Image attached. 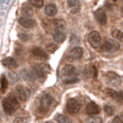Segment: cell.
Returning a JSON list of instances; mask_svg holds the SVG:
<instances>
[{"label":"cell","instance_id":"44dd1931","mask_svg":"<svg viewBox=\"0 0 123 123\" xmlns=\"http://www.w3.org/2000/svg\"><path fill=\"white\" fill-rule=\"evenodd\" d=\"M112 37L116 39V41H120V42L123 43V31L119 29H113L112 30Z\"/></svg>","mask_w":123,"mask_h":123},{"label":"cell","instance_id":"e0dca14e","mask_svg":"<svg viewBox=\"0 0 123 123\" xmlns=\"http://www.w3.org/2000/svg\"><path fill=\"white\" fill-rule=\"evenodd\" d=\"M6 102L9 103V104L12 106V108L14 109V110H16L17 108L19 107V103H18V99H17L15 96H13V95H11V96H9V97H6Z\"/></svg>","mask_w":123,"mask_h":123},{"label":"cell","instance_id":"4316f807","mask_svg":"<svg viewBox=\"0 0 123 123\" xmlns=\"http://www.w3.org/2000/svg\"><path fill=\"white\" fill-rule=\"evenodd\" d=\"M105 111H106V113L108 116H112L113 113H115V109H113L112 106H109V105H106V106L104 107Z\"/></svg>","mask_w":123,"mask_h":123},{"label":"cell","instance_id":"d4e9b609","mask_svg":"<svg viewBox=\"0 0 123 123\" xmlns=\"http://www.w3.org/2000/svg\"><path fill=\"white\" fill-rule=\"evenodd\" d=\"M87 123H103V119L100 117H91L89 120H87Z\"/></svg>","mask_w":123,"mask_h":123},{"label":"cell","instance_id":"f1b7e54d","mask_svg":"<svg viewBox=\"0 0 123 123\" xmlns=\"http://www.w3.org/2000/svg\"><path fill=\"white\" fill-rule=\"evenodd\" d=\"M14 123H28V119L26 117H17L14 119Z\"/></svg>","mask_w":123,"mask_h":123},{"label":"cell","instance_id":"e575fe53","mask_svg":"<svg viewBox=\"0 0 123 123\" xmlns=\"http://www.w3.org/2000/svg\"><path fill=\"white\" fill-rule=\"evenodd\" d=\"M44 123H54V122H52V121H48V122H44Z\"/></svg>","mask_w":123,"mask_h":123},{"label":"cell","instance_id":"4fadbf2b","mask_svg":"<svg viewBox=\"0 0 123 123\" xmlns=\"http://www.w3.org/2000/svg\"><path fill=\"white\" fill-rule=\"evenodd\" d=\"M31 53H32V55H34L35 57L40 58V60H47L48 58L47 52L43 51V50L40 49V48H34V49L31 50Z\"/></svg>","mask_w":123,"mask_h":123},{"label":"cell","instance_id":"4dcf8cb0","mask_svg":"<svg viewBox=\"0 0 123 123\" xmlns=\"http://www.w3.org/2000/svg\"><path fill=\"white\" fill-rule=\"evenodd\" d=\"M116 100L118 102H123V91L121 92H117V96H116Z\"/></svg>","mask_w":123,"mask_h":123},{"label":"cell","instance_id":"ac0fdd59","mask_svg":"<svg viewBox=\"0 0 123 123\" xmlns=\"http://www.w3.org/2000/svg\"><path fill=\"white\" fill-rule=\"evenodd\" d=\"M53 39L55 42H63L65 40V34L60 30H55L53 34Z\"/></svg>","mask_w":123,"mask_h":123},{"label":"cell","instance_id":"8992f818","mask_svg":"<svg viewBox=\"0 0 123 123\" xmlns=\"http://www.w3.org/2000/svg\"><path fill=\"white\" fill-rule=\"evenodd\" d=\"M106 79H107V82L110 85H112V86H119L121 84V78H120V76L113 71L107 72Z\"/></svg>","mask_w":123,"mask_h":123},{"label":"cell","instance_id":"7402d4cb","mask_svg":"<svg viewBox=\"0 0 123 123\" xmlns=\"http://www.w3.org/2000/svg\"><path fill=\"white\" fill-rule=\"evenodd\" d=\"M55 119H56V121H57V123H71L70 118H68L67 116H65V115H61V113L56 115Z\"/></svg>","mask_w":123,"mask_h":123},{"label":"cell","instance_id":"7c38bea8","mask_svg":"<svg viewBox=\"0 0 123 123\" xmlns=\"http://www.w3.org/2000/svg\"><path fill=\"white\" fill-rule=\"evenodd\" d=\"M86 113L87 115H90V116H96L98 112H99V107L97 106V104L96 103H94V102H91V103H89L87 104V106H86Z\"/></svg>","mask_w":123,"mask_h":123},{"label":"cell","instance_id":"6da1fadb","mask_svg":"<svg viewBox=\"0 0 123 123\" xmlns=\"http://www.w3.org/2000/svg\"><path fill=\"white\" fill-rule=\"evenodd\" d=\"M54 103V98L50 94H43L40 98V106H39V112L47 113V111L50 109L52 104Z\"/></svg>","mask_w":123,"mask_h":123},{"label":"cell","instance_id":"f546056e","mask_svg":"<svg viewBox=\"0 0 123 123\" xmlns=\"http://www.w3.org/2000/svg\"><path fill=\"white\" fill-rule=\"evenodd\" d=\"M18 38L21 39V40H23V41H27L28 39H29V36H28V34H25V32H19Z\"/></svg>","mask_w":123,"mask_h":123},{"label":"cell","instance_id":"277c9868","mask_svg":"<svg viewBox=\"0 0 123 123\" xmlns=\"http://www.w3.org/2000/svg\"><path fill=\"white\" fill-rule=\"evenodd\" d=\"M15 97L22 102H26L30 97V90L23 85H18L15 89Z\"/></svg>","mask_w":123,"mask_h":123},{"label":"cell","instance_id":"9a60e30c","mask_svg":"<svg viewBox=\"0 0 123 123\" xmlns=\"http://www.w3.org/2000/svg\"><path fill=\"white\" fill-rule=\"evenodd\" d=\"M22 13L25 16H31L34 14V9H32V6L29 2H26V3H24L22 6Z\"/></svg>","mask_w":123,"mask_h":123},{"label":"cell","instance_id":"2e32d148","mask_svg":"<svg viewBox=\"0 0 123 123\" xmlns=\"http://www.w3.org/2000/svg\"><path fill=\"white\" fill-rule=\"evenodd\" d=\"M2 65L8 68H16L18 66V64H17L16 60H14L13 57H6L2 61Z\"/></svg>","mask_w":123,"mask_h":123},{"label":"cell","instance_id":"5bb4252c","mask_svg":"<svg viewBox=\"0 0 123 123\" xmlns=\"http://www.w3.org/2000/svg\"><path fill=\"white\" fill-rule=\"evenodd\" d=\"M44 12L48 16H55L56 13H57V8H56L55 4L53 3H49L45 6L44 8Z\"/></svg>","mask_w":123,"mask_h":123},{"label":"cell","instance_id":"836d02e7","mask_svg":"<svg viewBox=\"0 0 123 123\" xmlns=\"http://www.w3.org/2000/svg\"><path fill=\"white\" fill-rule=\"evenodd\" d=\"M11 76V79H12L13 81H16L17 80V78H16V74H13V72H10V74H9Z\"/></svg>","mask_w":123,"mask_h":123},{"label":"cell","instance_id":"1f68e13d","mask_svg":"<svg viewBox=\"0 0 123 123\" xmlns=\"http://www.w3.org/2000/svg\"><path fill=\"white\" fill-rule=\"evenodd\" d=\"M47 49H48V51H50L51 53H54V52L56 51V45L50 44V45H48V47H47Z\"/></svg>","mask_w":123,"mask_h":123},{"label":"cell","instance_id":"52a82bcc","mask_svg":"<svg viewBox=\"0 0 123 123\" xmlns=\"http://www.w3.org/2000/svg\"><path fill=\"white\" fill-rule=\"evenodd\" d=\"M66 109L69 113L74 115V113H78L80 110V104L77 102L74 98H69L67 100V104H66Z\"/></svg>","mask_w":123,"mask_h":123},{"label":"cell","instance_id":"ba28073f","mask_svg":"<svg viewBox=\"0 0 123 123\" xmlns=\"http://www.w3.org/2000/svg\"><path fill=\"white\" fill-rule=\"evenodd\" d=\"M83 55V49L80 47H74V49H71L69 51V53H68L67 55V60L69 62L71 61H74V60H79V58H81Z\"/></svg>","mask_w":123,"mask_h":123},{"label":"cell","instance_id":"d6a6232c","mask_svg":"<svg viewBox=\"0 0 123 123\" xmlns=\"http://www.w3.org/2000/svg\"><path fill=\"white\" fill-rule=\"evenodd\" d=\"M111 123H123V122H122V119H120V117H116Z\"/></svg>","mask_w":123,"mask_h":123},{"label":"cell","instance_id":"8fae6325","mask_svg":"<svg viewBox=\"0 0 123 123\" xmlns=\"http://www.w3.org/2000/svg\"><path fill=\"white\" fill-rule=\"evenodd\" d=\"M62 74H63L64 77H68V78L69 77H74L77 74V68L72 65H65L63 67Z\"/></svg>","mask_w":123,"mask_h":123},{"label":"cell","instance_id":"ffe728a7","mask_svg":"<svg viewBox=\"0 0 123 123\" xmlns=\"http://www.w3.org/2000/svg\"><path fill=\"white\" fill-rule=\"evenodd\" d=\"M68 6H69V8L71 9V12H77V11L79 10V8H80V2L77 1V0H70V1L67 2Z\"/></svg>","mask_w":123,"mask_h":123},{"label":"cell","instance_id":"5b68a950","mask_svg":"<svg viewBox=\"0 0 123 123\" xmlns=\"http://www.w3.org/2000/svg\"><path fill=\"white\" fill-rule=\"evenodd\" d=\"M87 40H89L90 44H91L93 48H95V49L99 48L100 44H102V37H100L99 32L95 31V30H94V31H91L89 34Z\"/></svg>","mask_w":123,"mask_h":123},{"label":"cell","instance_id":"cb8c5ba5","mask_svg":"<svg viewBox=\"0 0 123 123\" xmlns=\"http://www.w3.org/2000/svg\"><path fill=\"white\" fill-rule=\"evenodd\" d=\"M0 84H1V92L3 93V92H6V90L8 89V80H6V78L4 76L1 77V79H0Z\"/></svg>","mask_w":123,"mask_h":123},{"label":"cell","instance_id":"484cf974","mask_svg":"<svg viewBox=\"0 0 123 123\" xmlns=\"http://www.w3.org/2000/svg\"><path fill=\"white\" fill-rule=\"evenodd\" d=\"M105 93H106L108 96H110L111 98L116 99V96H117V92H116L115 90H112V89H106V90H105Z\"/></svg>","mask_w":123,"mask_h":123},{"label":"cell","instance_id":"83f0119b","mask_svg":"<svg viewBox=\"0 0 123 123\" xmlns=\"http://www.w3.org/2000/svg\"><path fill=\"white\" fill-rule=\"evenodd\" d=\"M31 6H36V8H41V6H43V1L42 0H32V1L29 2Z\"/></svg>","mask_w":123,"mask_h":123},{"label":"cell","instance_id":"3957f363","mask_svg":"<svg viewBox=\"0 0 123 123\" xmlns=\"http://www.w3.org/2000/svg\"><path fill=\"white\" fill-rule=\"evenodd\" d=\"M119 49H120L119 42L116 40H112V39H107V40L102 44V51L103 52L113 53V52H117Z\"/></svg>","mask_w":123,"mask_h":123},{"label":"cell","instance_id":"603a6c76","mask_svg":"<svg viewBox=\"0 0 123 123\" xmlns=\"http://www.w3.org/2000/svg\"><path fill=\"white\" fill-rule=\"evenodd\" d=\"M2 107H3V110L6 111V113H8V115H12V113L14 112V109L12 108V106H11L8 102H6V99H4L3 102H2Z\"/></svg>","mask_w":123,"mask_h":123},{"label":"cell","instance_id":"30bf717a","mask_svg":"<svg viewBox=\"0 0 123 123\" xmlns=\"http://www.w3.org/2000/svg\"><path fill=\"white\" fill-rule=\"evenodd\" d=\"M95 18L100 25H106L107 23V15L104 9H98L95 11Z\"/></svg>","mask_w":123,"mask_h":123},{"label":"cell","instance_id":"d6986e66","mask_svg":"<svg viewBox=\"0 0 123 123\" xmlns=\"http://www.w3.org/2000/svg\"><path fill=\"white\" fill-rule=\"evenodd\" d=\"M53 23H54V26L56 27V30H60V31H63L66 28V25H67L64 19H55Z\"/></svg>","mask_w":123,"mask_h":123},{"label":"cell","instance_id":"7a4b0ae2","mask_svg":"<svg viewBox=\"0 0 123 123\" xmlns=\"http://www.w3.org/2000/svg\"><path fill=\"white\" fill-rule=\"evenodd\" d=\"M34 71H35V74L41 81H43L47 78L48 74L51 71V68H50V66L48 64H37L34 67Z\"/></svg>","mask_w":123,"mask_h":123},{"label":"cell","instance_id":"9c48e42d","mask_svg":"<svg viewBox=\"0 0 123 123\" xmlns=\"http://www.w3.org/2000/svg\"><path fill=\"white\" fill-rule=\"evenodd\" d=\"M18 23L22 27L27 28V29H30V28L35 27V25H36V21L30 18V17H21L18 19Z\"/></svg>","mask_w":123,"mask_h":123}]
</instances>
